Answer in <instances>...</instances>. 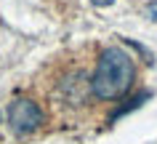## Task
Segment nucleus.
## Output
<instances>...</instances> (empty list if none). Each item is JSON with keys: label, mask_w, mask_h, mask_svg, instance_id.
<instances>
[{"label": "nucleus", "mask_w": 157, "mask_h": 144, "mask_svg": "<svg viewBox=\"0 0 157 144\" xmlns=\"http://www.w3.org/2000/svg\"><path fill=\"white\" fill-rule=\"evenodd\" d=\"M133 77H136V67H133L131 56L123 48H107L96 61V69L91 77V93L104 102L120 99L131 88Z\"/></svg>", "instance_id": "obj_1"}, {"label": "nucleus", "mask_w": 157, "mask_h": 144, "mask_svg": "<svg viewBox=\"0 0 157 144\" xmlns=\"http://www.w3.org/2000/svg\"><path fill=\"white\" fill-rule=\"evenodd\" d=\"M43 123V112L32 99H16L8 107V126L13 134H29Z\"/></svg>", "instance_id": "obj_2"}, {"label": "nucleus", "mask_w": 157, "mask_h": 144, "mask_svg": "<svg viewBox=\"0 0 157 144\" xmlns=\"http://www.w3.org/2000/svg\"><path fill=\"white\" fill-rule=\"evenodd\" d=\"M147 14L152 19H157V3H149V6H147Z\"/></svg>", "instance_id": "obj_3"}, {"label": "nucleus", "mask_w": 157, "mask_h": 144, "mask_svg": "<svg viewBox=\"0 0 157 144\" xmlns=\"http://www.w3.org/2000/svg\"><path fill=\"white\" fill-rule=\"evenodd\" d=\"M96 3H109V0H96Z\"/></svg>", "instance_id": "obj_4"}]
</instances>
